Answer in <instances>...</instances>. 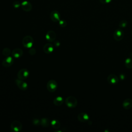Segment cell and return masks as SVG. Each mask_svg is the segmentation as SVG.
Returning a JSON list of instances; mask_svg holds the SVG:
<instances>
[{
    "label": "cell",
    "mask_w": 132,
    "mask_h": 132,
    "mask_svg": "<svg viewBox=\"0 0 132 132\" xmlns=\"http://www.w3.org/2000/svg\"><path fill=\"white\" fill-rule=\"evenodd\" d=\"M65 104L69 108H74L77 106V100L75 97L73 96H69L65 98Z\"/></svg>",
    "instance_id": "1"
},
{
    "label": "cell",
    "mask_w": 132,
    "mask_h": 132,
    "mask_svg": "<svg viewBox=\"0 0 132 132\" xmlns=\"http://www.w3.org/2000/svg\"><path fill=\"white\" fill-rule=\"evenodd\" d=\"M22 43L24 47L30 48L34 44V39L30 36H26L23 38Z\"/></svg>",
    "instance_id": "2"
},
{
    "label": "cell",
    "mask_w": 132,
    "mask_h": 132,
    "mask_svg": "<svg viewBox=\"0 0 132 132\" xmlns=\"http://www.w3.org/2000/svg\"><path fill=\"white\" fill-rule=\"evenodd\" d=\"M58 84L56 80L51 79L47 82L46 88L47 90L50 92H54L57 89Z\"/></svg>",
    "instance_id": "3"
},
{
    "label": "cell",
    "mask_w": 132,
    "mask_h": 132,
    "mask_svg": "<svg viewBox=\"0 0 132 132\" xmlns=\"http://www.w3.org/2000/svg\"><path fill=\"white\" fill-rule=\"evenodd\" d=\"M29 75V72L28 69L23 68L20 69L17 74L18 78L22 80L26 79Z\"/></svg>",
    "instance_id": "4"
},
{
    "label": "cell",
    "mask_w": 132,
    "mask_h": 132,
    "mask_svg": "<svg viewBox=\"0 0 132 132\" xmlns=\"http://www.w3.org/2000/svg\"><path fill=\"white\" fill-rule=\"evenodd\" d=\"M10 128L13 131L18 132L22 129V124L20 121L14 120L11 123Z\"/></svg>",
    "instance_id": "5"
},
{
    "label": "cell",
    "mask_w": 132,
    "mask_h": 132,
    "mask_svg": "<svg viewBox=\"0 0 132 132\" xmlns=\"http://www.w3.org/2000/svg\"><path fill=\"white\" fill-rule=\"evenodd\" d=\"M15 83L18 87L22 91H25L28 89V84L24 80L16 78L15 79Z\"/></svg>",
    "instance_id": "6"
},
{
    "label": "cell",
    "mask_w": 132,
    "mask_h": 132,
    "mask_svg": "<svg viewBox=\"0 0 132 132\" xmlns=\"http://www.w3.org/2000/svg\"><path fill=\"white\" fill-rule=\"evenodd\" d=\"M14 62V59L12 56H9L5 58L2 61V65L5 68L11 67Z\"/></svg>",
    "instance_id": "7"
},
{
    "label": "cell",
    "mask_w": 132,
    "mask_h": 132,
    "mask_svg": "<svg viewBox=\"0 0 132 132\" xmlns=\"http://www.w3.org/2000/svg\"><path fill=\"white\" fill-rule=\"evenodd\" d=\"M124 37V32L120 28H118L114 30L113 33V38L117 41H121Z\"/></svg>",
    "instance_id": "8"
},
{
    "label": "cell",
    "mask_w": 132,
    "mask_h": 132,
    "mask_svg": "<svg viewBox=\"0 0 132 132\" xmlns=\"http://www.w3.org/2000/svg\"><path fill=\"white\" fill-rule=\"evenodd\" d=\"M56 34L53 30L48 31L45 35V38L49 42H53L56 39Z\"/></svg>",
    "instance_id": "9"
},
{
    "label": "cell",
    "mask_w": 132,
    "mask_h": 132,
    "mask_svg": "<svg viewBox=\"0 0 132 132\" xmlns=\"http://www.w3.org/2000/svg\"><path fill=\"white\" fill-rule=\"evenodd\" d=\"M50 19L54 22H57L60 20V14L56 10L52 11L50 13Z\"/></svg>",
    "instance_id": "10"
},
{
    "label": "cell",
    "mask_w": 132,
    "mask_h": 132,
    "mask_svg": "<svg viewBox=\"0 0 132 132\" xmlns=\"http://www.w3.org/2000/svg\"><path fill=\"white\" fill-rule=\"evenodd\" d=\"M21 6L22 9L26 12H29L32 9V5L31 3L27 1H23L21 4Z\"/></svg>",
    "instance_id": "11"
},
{
    "label": "cell",
    "mask_w": 132,
    "mask_h": 132,
    "mask_svg": "<svg viewBox=\"0 0 132 132\" xmlns=\"http://www.w3.org/2000/svg\"><path fill=\"white\" fill-rule=\"evenodd\" d=\"M77 119L81 122H86L89 120V115L84 112L79 113L77 116Z\"/></svg>",
    "instance_id": "12"
},
{
    "label": "cell",
    "mask_w": 132,
    "mask_h": 132,
    "mask_svg": "<svg viewBox=\"0 0 132 132\" xmlns=\"http://www.w3.org/2000/svg\"><path fill=\"white\" fill-rule=\"evenodd\" d=\"M43 50L45 54H51L54 50V45L50 43H46L44 45Z\"/></svg>",
    "instance_id": "13"
},
{
    "label": "cell",
    "mask_w": 132,
    "mask_h": 132,
    "mask_svg": "<svg viewBox=\"0 0 132 132\" xmlns=\"http://www.w3.org/2000/svg\"><path fill=\"white\" fill-rule=\"evenodd\" d=\"M23 54V51L21 48H16L13 50L11 52V55L13 57L15 58H20Z\"/></svg>",
    "instance_id": "14"
},
{
    "label": "cell",
    "mask_w": 132,
    "mask_h": 132,
    "mask_svg": "<svg viewBox=\"0 0 132 132\" xmlns=\"http://www.w3.org/2000/svg\"><path fill=\"white\" fill-rule=\"evenodd\" d=\"M108 82L111 85L117 84L119 82L118 77L114 74H110L107 79Z\"/></svg>",
    "instance_id": "15"
},
{
    "label": "cell",
    "mask_w": 132,
    "mask_h": 132,
    "mask_svg": "<svg viewBox=\"0 0 132 132\" xmlns=\"http://www.w3.org/2000/svg\"><path fill=\"white\" fill-rule=\"evenodd\" d=\"M122 106L125 109H130L132 107V100L129 98L125 99L123 102Z\"/></svg>",
    "instance_id": "16"
},
{
    "label": "cell",
    "mask_w": 132,
    "mask_h": 132,
    "mask_svg": "<svg viewBox=\"0 0 132 132\" xmlns=\"http://www.w3.org/2000/svg\"><path fill=\"white\" fill-rule=\"evenodd\" d=\"M63 102H64L63 98L61 96H58L56 97L53 100L54 104L57 106H59L62 105L63 103Z\"/></svg>",
    "instance_id": "17"
},
{
    "label": "cell",
    "mask_w": 132,
    "mask_h": 132,
    "mask_svg": "<svg viewBox=\"0 0 132 132\" xmlns=\"http://www.w3.org/2000/svg\"><path fill=\"white\" fill-rule=\"evenodd\" d=\"M51 123V121L47 118H42L40 120V124L44 127H47Z\"/></svg>",
    "instance_id": "18"
},
{
    "label": "cell",
    "mask_w": 132,
    "mask_h": 132,
    "mask_svg": "<svg viewBox=\"0 0 132 132\" xmlns=\"http://www.w3.org/2000/svg\"><path fill=\"white\" fill-rule=\"evenodd\" d=\"M50 124L53 127V128L57 129L59 128L60 126V123L59 121L56 119H53L51 121Z\"/></svg>",
    "instance_id": "19"
},
{
    "label": "cell",
    "mask_w": 132,
    "mask_h": 132,
    "mask_svg": "<svg viewBox=\"0 0 132 132\" xmlns=\"http://www.w3.org/2000/svg\"><path fill=\"white\" fill-rule=\"evenodd\" d=\"M125 65L128 69L132 68V59L130 58H127L125 61Z\"/></svg>",
    "instance_id": "20"
},
{
    "label": "cell",
    "mask_w": 132,
    "mask_h": 132,
    "mask_svg": "<svg viewBox=\"0 0 132 132\" xmlns=\"http://www.w3.org/2000/svg\"><path fill=\"white\" fill-rule=\"evenodd\" d=\"M2 54L4 56L7 57L10 56V55L11 54L10 49L8 48V47H5L4 48L3 51H2Z\"/></svg>",
    "instance_id": "21"
},
{
    "label": "cell",
    "mask_w": 132,
    "mask_h": 132,
    "mask_svg": "<svg viewBox=\"0 0 132 132\" xmlns=\"http://www.w3.org/2000/svg\"><path fill=\"white\" fill-rule=\"evenodd\" d=\"M59 25L61 27H65L67 25V22L64 20H60L58 22Z\"/></svg>",
    "instance_id": "22"
},
{
    "label": "cell",
    "mask_w": 132,
    "mask_h": 132,
    "mask_svg": "<svg viewBox=\"0 0 132 132\" xmlns=\"http://www.w3.org/2000/svg\"><path fill=\"white\" fill-rule=\"evenodd\" d=\"M119 26L121 28H125L127 25V22L126 20H122L119 23Z\"/></svg>",
    "instance_id": "23"
},
{
    "label": "cell",
    "mask_w": 132,
    "mask_h": 132,
    "mask_svg": "<svg viewBox=\"0 0 132 132\" xmlns=\"http://www.w3.org/2000/svg\"><path fill=\"white\" fill-rule=\"evenodd\" d=\"M32 124L35 125H39L40 124V120L38 119H34L32 121Z\"/></svg>",
    "instance_id": "24"
},
{
    "label": "cell",
    "mask_w": 132,
    "mask_h": 132,
    "mask_svg": "<svg viewBox=\"0 0 132 132\" xmlns=\"http://www.w3.org/2000/svg\"><path fill=\"white\" fill-rule=\"evenodd\" d=\"M28 52L31 55H34L36 53V51L35 48H33L31 47V48H29V50L28 51Z\"/></svg>",
    "instance_id": "25"
},
{
    "label": "cell",
    "mask_w": 132,
    "mask_h": 132,
    "mask_svg": "<svg viewBox=\"0 0 132 132\" xmlns=\"http://www.w3.org/2000/svg\"><path fill=\"white\" fill-rule=\"evenodd\" d=\"M13 6L15 8H19L20 6H21V4L19 3V2L18 1H15L13 3Z\"/></svg>",
    "instance_id": "26"
},
{
    "label": "cell",
    "mask_w": 132,
    "mask_h": 132,
    "mask_svg": "<svg viewBox=\"0 0 132 132\" xmlns=\"http://www.w3.org/2000/svg\"><path fill=\"white\" fill-rule=\"evenodd\" d=\"M100 3L103 4H107L111 3L112 0H99Z\"/></svg>",
    "instance_id": "27"
},
{
    "label": "cell",
    "mask_w": 132,
    "mask_h": 132,
    "mask_svg": "<svg viewBox=\"0 0 132 132\" xmlns=\"http://www.w3.org/2000/svg\"><path fill=\"white\" fill-rule=\"evenodd\" d=\"M54 45L56 46V47H58L60 45V43L58 41H54Z\"/></svg>",
    "instance_id": "28"
},
{
    "label": "cell",
    "mask_w": 132,
    "mask_h": 132,
    "mask_svg": "<svg viewBox=\"0 0 132 132\" xmlns=\"http://www.w3.org/2000/svg\"><path fill=\"white\" fill-rule=\"evenodd\" d=\"M120 78L121 79H124V78H125V75L123 74H120Z\"/></svg>",
    "instance_id": "29"
},
{
    "label": "cell",
    "mask_w": 132,
    "mask_h": 132,
    "mask_svg": "<svg viewBox=\"0 0 132 132\" xmlns=\"http://www.w3.org/2000/svg\"><path fill=\"white\" fill-rule=\"evenodd\" d=\"M131 35H132V31H131Z\"/></svg>",
    "instance_id": "30"
},
{
    "label": "cell",
    "mask_w": 132,
    "mask_h": 132,
    "mask_svg": "<svg viewBox=\"0 0 132 132\" xmlns=\"http://www.w3.org/2000/svg\"><path fill=\"white\" fill-rule=\"evenodd\" d=\"M131 22H132V19H131Z\"/></svg>",
    "instance_id": "31"
}]
</instances>
